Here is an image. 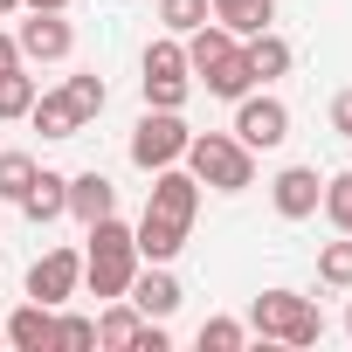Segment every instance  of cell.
Segmentation results:
<instances>
[{"label":"cell","mask_w":352,"mask_h":352,"mask_svg":"<svg viewBox=\"0 0 352 352\" xmlns=\"http://www.w3.org/2000/svg\"><path fill=\"white\" fill-rule=\"evenodd\" d=\"M194 214H201V180L187 166H159L152 173V194H145V214L131 228L138 242V263H173L194 235Z\"/></svg>","instance_id":"1"},{"label":"cell","mask_w":352,"mask_h":352,"mask_svg":"<svg viewBox=\"0 0 352 352\" xmlns=\"http://www.w3.org/2000/svg\"><path fill=\"white\" fill-rule=\"evenodd\" d=\"M131 276H138V242H131V228H124L118 214L90 221V249H83V283H90V297L111 304V297L131 290Z\"/></svg>","instance_id":"2"},{"label":"cell","mask_w":352,"mask_h":352,"mask_svg":"<svg viewBox=\"0 0 352 352\" xmlns=\"http://www.w3.org/2000/svg\"><path fill=\"white\" fill-rule=\"evenodd\" d=\"M180 166L194 173L201 187H214V194H249V187H256V152H249L235 131H194Z\"/></svg>","instance_id":"3"},{"label":"cell","mask_w":352,"mask_h":352,"mask_svg":"<svg viewBox=\"0 0 352 352\" xmlns=\"http://www.w3.org/2000/svg\"><path fill=\"white\" fill-rule=\"evenodd\" d=\"M249 331H263L276 345H318L324 338V311L311 297H297V290H263L249 304Z\"/></svg>","instance_id":"4"},{"label":"cell","mask_w":352,"mask_h":352,"mask_svg":"<svg viewBox=\"0 0 352 352\" xmlns=\"http://www.w3.org/2000/svg\"><path fill=\"white\" fill-rule=\"evenodd\" d=\"M138 90L152 111H180L187 90H194V69H187V42L180 35H159L145 42V63H138Z\"/></svg>","instance_id":"5"},{"label":"cell","mask_w":352,"mask_h":352,"mask_svg":"<svg viewBox=\"0 0 352 352\" xmlns=\"http://www.w3.org/2000/svg\"><path fill=\"white\" fill-rule=\"evenodd\" d=\"M187 138H194V131H187L180 111H152V104H145V118L131 124V166H138V173L180 166V159H187Z\"/></svg>","instance_id":"6"},{"label":"cell","mask_w":352,"mask_h":352,"mask_svg":"<svg viewBox=\"0 0 352 352\" xmlns=\"http://www.w3.org/2000/svg\"><path fill=\"white\" fill-rule=\"evenodd\" d=\"M235 138H242L249 152H276V145L290 138V104H283V97H270V90L235 97Z\"/></svg>","instance_id":"7"},{"label":"cell","mask_w":352,"mask_h":352,"mask_svg":"<svg viewBox=\"0 0 352 352\" xmlns=\"http://www.w3.org/2000/svg\"><path fill=\"white\" fill-rule=\"evenodd\" d=\"M76 290H83V249H42V256L28 263V297H35V304L63 311Z\"/></svg>","instance_id":"8"},{"label":"cell","mask_w":352,"mask_h":352,"mask_svg":"<svg viewBox=\"0 0 352 352\" xmlns=\"http://www.w3.org/2000/svg\"><path fill=\"white\" fill-rule=\"evenodd\" d=\"M14 49H21V63H63L76 49V28L49 8H28V21L14 28Z\"/></svg>","instance_id":"9"},{"label":"cell","mask_w":352,"mask_h":352,"mask_svg":"<svg viewBox=\"0 0 352 352\" xmlns=\"http://www.w3.org/2000/svg\"><path fill=\"white\" fill-rule=\"evenodd\" d=\"M318 201H324L318 166H283L276 180H270V208H276L283 221H311V214H318Z\"/></svg>","instance_id":"10"},{"label":"cell","mask_w":352,"mask_h":352,"mask_svg":"<svg viewBox=\"0 0 352 352\" xmlns=\"http://www.w3.org/2000/svg\"><path fill=\"white\" fill-rule=\"evenodd\" d=\"M145 318H173V311H180V276H173V263H138V276H131V290H124Z\"/></svg>","instance_id":"11"},{"label":"cell","mask_w":352,"mask_h":352,"mask_svg":"<svg viewBox=\"0 0 352 352\" xmlns=\"http://www.w3.org/2000/svg\"><path fill=\"white\" fill-rule=\"evenodd\" d=\"M14 208H21L35 228H42V221H63V214H69V173H49V166H35V180H28V194H21Z\"/></svg>","instance_id":"12"},{"label":"cell","mask_w":352,"mask_h":352,"mask_svg":"<svg viewBox=\"0 0 352 352\" xmlns=\"http://www.w3.org/2000/svg\"><path fill=\"white\" fill-rule=\"evenodd\" d=\"M0 338H8L14 352H56V311L28 297V304L8 318V324H0Z\"/></svg>","instance_id":"13"},{"label":"cell","mask_w":352,"mask_h":352,"mask_svg":"<svg viewBox=\"0 0 352 352\" xmlns=\"http://www.w3.org/2000/svg\"><path fill=\"white\" fill-rule=\"evenodd\" d=\"M69 214L90 228V221H104V214H118V187L104 180V173L90 166V173H69Z\"/></svg>","instance_id":"14"},{"label":"cell","mask_w":352,"mask_h":352,"mask_svg":"<svg viewBox=\"0 0 352 352\" xmlns=\"http://www.w3.org/2000/svg\"><path fill=\"white\" fill-rule=\"evenodd\" d=\"M194 83H208V97H228V104H235V97H249V90H263V83H256V69H249V49H242V42H235L208 76H194Z\"/></svg>","instance_id":"15"},{"label":"cell","mask_w":352,"mask_h":352,"mask_svg":"<svg viewBox=\"0 0 352 352\" xmlns=\"http://www.w3.org/2000/svg\"><path fill=\"white\" fill-rule=\"evenodd\" d=\"M28 124H35L42 138H76V131H83V118H76L69 90H42V97H35V111H28Z\"/></svg>","instance_id":"16"},{"label":"cell","mask_w":352,"mask_h":352,"mask_svg":"<svg viewBox=\"0 0 352 352\" xmlns=\"http://www.w3.org/2000/svg\"><path fill=\"white\" fill-rule=\"evenodd\" d=\"M208 8H214V21H221L228 35H242V42L276 21V0H208Z\"/></svg>","instance_id":"17"},{"label":"cell","mask_w":352,"mask_h":352,"mask_svg":"<svg viewBox=\"0 0 352 352\" xmlns=\"http://www.w3.org/2000/svg\"><path fill=\"white\" fill-rule=\"evenodd\" d=\"M138 324H145V311H138L131 297H111V304H104V318H97V345H111V352H131Z\"/></svg>","instance_id":"18"},{"label":"cell","mask_w":352,"mask_h":352,"mask_svg":"<svg viewBox=\"0 0 352 352\" xmlns=\"http://www.w3.org/2000/svg\"><path fill=\"white\" fill-rule=\"evenodd\" d=\"M35 97H42V83L28 76V63H8V69H0V124L28 118V111H35Z\"/></svg>","instance_id":"19"},{"label":"cell","mask_w":352,"mask_h":352,"mask_svg":"<svg viewBox=\"0 0 352 352\" xmlns=\"http://www.w3.org/2000/svg\"><path fill=\"white\" fill-rule=\"evenodd\" d=\"M242 49H249L256 83H276V76H290V63H297V56H290V42H283V35H270V28H263V35H249Z\"/></svg>","instance_id":"20"},{"label":"cell","mask_w":352,"mask_h":352,"mask_svg":"<svg viewBox=\"0 0 352 352\" xmlns=\"http://www.w3.org/2000/svg\"><path fill=\"white\" fill-rule=\"evenodd\" d=\"M201 21H214L208 0H159V28H166V35H194Z\"/></svg>","instance_id":"21"},{"label":"cell","mask_w":352,"mask_h":352,"mask_svg":"<svg viewBox=\"0 0 352 352\" xmlns=\"http://www.w3.org/2000/svg\"><path fill=\"white\" fill-rule=\"evenodd\" d=\"M63 90H69V104H76V118H83V124H90V118L111 104V90H104V76H97V69H76Z\"/></svg>","instance_id":"22"},{"label":"cell","mask_w":352,"mask_h":352,"mask_svg":"<svg viewBox=\"0 0 352 352\" xmlns=\"http://www.w3.org/2000/svg\"><path fill=\"white\" fill-rule=\"evenodd\" d=\"M318 283L352 290V235H338V242H324V249H318Z\"/></svg>","instance_id":"23"},{"label":"cell","mask_w":352,"mask_h":352,"mask_svg":"<svg viewBox=\"0 0 352 352\" xmlns=\"http://www.w3.org/2000/svg\"><path fill=\"white\" fill-rule=\"evenodd\" d=\"M324 214H331V228L338 235H352V173H331L324 180V201H318Z\"/></svg>","instance_id":"24"},{"label":"cell","mask_w":352,"mask_h":352,"mask_svg":"<svg viewBox=\"0 0 352 352\" xmlns=\"http://www.w3.org/2000/svg\"><path fill=\"white\" fill-rule=\"evenodd\" d=\"M35 180V152H0V201H21Z\"/></svg>","instance_id":"25"},{"label":"cell","mask_w":352,"mask_h":352,"mask_svg":"<svg viewBox=\"0 0 352 352\" xmlns=\"http://www.w3.org/2000/svg\"><path fill=\"white\" fill-rule=\"evenodd\" d=\"M83 345H97V318L63 311V318H56V352H83Z\"/></svg>","instance_id":"26"},{"label":"cell","mask_w":352,"mask_h":352,"mask_svg":"<svg viewBox=\"0 0 352 352\" xmlns=\"http://www.w3.org/2000/svg\"><path fill=\"white\" fill-rule=\"evenodd\" d=\"M242 338H249V324H235V318H208L201 324V352H242Z\"/></svg>","instance_id":"27"},{"label":"cell","mask_w":352,"mask_h":352,"mask_svg":"<svg viewBox=\"0 0 352 352\" xmlns=\"http://www.w3.org/2000/svg\"><path fill=\"white\" fill-rule=\"evenodd\" d=\"M331 131H338V138H352V90H338V97H331Z\"/></svg>","instance_id":"28"},{"label":"cell","mask_w":352,"mask_h":352,"mask_svg":"<svg viewBox=\"0 0 352 352\" xmlns=\"http://www.w3.org/2000/svg\"><path fill=\"white\" fill-rule=\"evenodd\" d=\"M8 63H21V49H14V35H0V69Z\"/></svg>","instance_id":"29"},{"label":"cell","mask_w":352,"mask_h":352,"mask_svg":"<svg viewBox=\"0 0 352 352\" xmlns=\"http://www.w3.org/2000/svg\"><path fill=\"white\" fill-rule=\"evenodd\" d=\"M21 8H49V14H63V8H69V0H21Z\"/></svg>","instance_id":"30"},{"label":"cell","mask_w":352,"mask_h":352,"mask_svg":"<svg viewBox=\"0 0 352 352\" xmlns=\"http://www.w3.org/2000/svg\"><path fill=\"white\" fill-rule=\"evenodd\" d=\"M8 14H21V0H0V21H8Z\"/></svg>","instance_id":"31"},{"label":"cell","mask_w":352,"mask_h":352,"mask_svg":"<svg viewBox=\"0 0 352 352\" xmlns=\"http://www.w3.org/2000/svg\"><path fill=\"white\" fill-rule=\"evenodd\" d=\"M345 331H352V304H345Z\"/></svg>","instance_id":"32"}]
</instances>
